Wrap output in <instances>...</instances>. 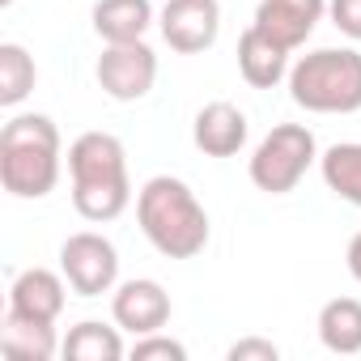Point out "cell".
<instances>
[{
  "mask_svg": "<svg viewBox=\"0 0 361 361\" xmlns=\"http://www.w3.org/2000/svg\"><path fill=\"white\" fill-rule=\"evenodd\" d=\"M136 221L149 247L166 259H196L209 247V213L183 178L153 174L136 192Z\"/></svg>",
  "mask_w": 361,
  "mask_h": 361,
  "instance_id": "1",
  "label": "cell"
},
{
  "mask_svg": "<svg viewBox=\"0 0 361 361\" xmlns=\"http://www.w3.org/2000/svg\"><path fill=\"white\" fill-rule=\"evenodd\" d=\"M68 178H73V209L94 226L115 221L132 204L128 149L111 132H81L68 145Z\"/></svg>",
  "mask_w": 361,
  "mask_h": 361,
  "instance_id": "2",
  "label": "cell"
},
{
  "mask_svg": "<svg viewBox=\"0 0 361 361\" xmlns=\"http://www.w3.org/2000/svg\"><path fill=\"white\" fill-rule=\"evenodd\" d=\"M60 128L47 115H13L0 128V183L18 200H43L60 183Z\"/></svg>",
  "mask_w": 361,
  "mask_h": 361,
  "instance_id": "3",
  "label": "cell"
},
{
  "mask_svg": "<svg viewBox=\"0 0 361 361\" xmlns=\"http://www.w3.org/2000/svg\"><path fill=\"white\" fill-rule=\"evenodd\" d=\"M289 98L310 115L361 111V51L319 47L289 68Z\"/></svg>",
  "mask_w": 361,
  "mask_h": 361,
  "instance_id": "4",
  "label": "cell"
},
{
  "mask_svg": "<svg viewBox=\"0 0 361 361\" xmlns=\"http://www.w3.org/2000/svg\"><path fill=\"white\" fill-rule=\"evenodd\" d=\"M319 161V140L306 123H276L251 153L247 161V174L251 183L268 196H289L306 170Z\"/></svg>",
  "mask_w": 361,
  "mask_h": 361,
  "instance_id": "5",
  "label": "cell"
},
{
  "mask_svg": "<svg viewBox=\"0 0 361 361\" xmlns=\"http://www.w3.org/2000/svg\"><path fill=\"white\" fill-rule=\"evenodd\" d=\"M60 272L73 293L81 298H102L119 285V251L111 238L81 230L60 243Z\"/></svg>",
  "mask_w": 361,
  "mask_h": 361,
  "instance_id": "6",
  "label": "cell"
},
{
  "mask_svg": "<svg viewBox=\"0 0 361 361\" xmlns=\"http://www.w3.org/2000/svg\"><path fill=\"white\" fill-rule=\"evenodd\" d=\"M94 77H98L106 98L140 102L157 81V56H153V47L145 39L140 43H106V51L94 64Z\"/></svg>",
  "mask_w": 361,
  "mask_h": 361,
  "instance_id": "7",
  "label": "cell"
},
{
  "mask_svg": "<svg viewBox=\"0 0 361 361\" xmlns=\"http://www.w3.org/2000/svg\"><path fill=\"white\" fill-rule=\"evenodd\" d=\"M157 26H161V39L170 43V51L200 56L221 35V5L217 0H166Z\"/></svg>",
  "mask_w": 361,
  "mask_h": 361,
  "instance_id": "8",
  "label": "cell"
},
{
  "mask_svg": "<svg viewBox=\"0 0 361 361\" xmlns=\"http://www.w3.org/2000/svg\"><path fill=\"white\" fill-rule=\"evenodd\" d=\"M111 319L132 331V336H149V331H161L170 323V293L149 281V276H136V281H123L115 285V298H111Z\"/></svg>",
  "mask_w": 361,
  "mask_h": 361,
  "instance_id": "9",
  "label": "cell"
},
{
  "mask_svg": "<svg viewBox=\"0 0 361 361\" xmlns=\"http://www.w3.org/2000/svg\"><path fill=\"white\" fill-rule=\"evenodd\" d=\"M327 13V0H259V9H255V30H264L268 39H276L281 47L298 51L314 26L323 22Z\"/></svg>",
  "mask_w": 361,
  "mask_h": 361,
  "instance_id": "10",
  "label": "cell"
},
{
  "mask_svg": "<svg viewBox=\"0 0 361 361\" xmlns=\"http://www.w3.org/2000/svg\"><path fill=\"white\" fill-rule=\"evenodd\" d=\"M64 302H68V281H64V272H51V268H26L9 285V310L26 314V319L56 323Z\"/></svg>",
  "mask_w": 361,
  "mask_h": 361,
  "instance_id": "11",
  "label": "cell"
},
{
  "mask_svg": "<svg viewBox=\"0 0 361 361\" xmlns=\"http://www.w3.org/2000/svg\"><path fill=\"white\" fill-rule=\"evenodd\" d=\"M247 136H251L247 115L234 102H209V106H200V115L192 123V140L209 157H234V153H243Z\"/></svg>",
  "mask_w": 361,
  "mask_h": 361,
  "instance_id": "12",
  "label": "cell"
},
{
  "mask_svg": "<svg viewBox=\"0 0 361 361\" xmlns=\"http://www.w3.org/2000/svg\"><path fill=\"white\" fill-rule=\"evenodd\" d=\"M289 47H281L276 39H268L264 30L247 26L238 39V73L251 90H272L281 81H289Z\"/></svg>",
  "mask_w": 361,
  "mask_h": 361,
  "instance_id": "13",
  "label": "cell"
},
{
  "mask_svg": "<svg viewBox=\"0 0 361 361\" xmlns=\"http://www.w3.org/2000/svg\"><path fill=\"white\" fill-rule=\"evenodd\" d=\"M90 18L102 43H140L153 26V5L149 0H98Z\"/></svg>",
  "mask_w": 361,
  "mask_h": 361,
  "instance_id": "14",
  "label": "cell"
},
{
  "mask_svg": "<svg viewBox=\"0 0 361 361\" xmlns=\"http://www.w3.org/2000/svg\"><path fill=\"white\" fill-rule=\"evenodd\" d=\"M0 348H5L9 357H22V361H47V357H56V348H60L56 323H43V319H26V314L5 310Z\"/></svg>",
  "mask_w": 361,
  "mask_h": 361,
  "instance_id": "15",
  "label": "cell"
},
{
  "mask_svg": "<svg viewBox=\"0 0 361 361\" xmlns=\"http://www.w3.org/2000/svg\"><path fill=\"white\" fill-rule=\"evenodd\" d=\"M319 340L327 353L353 357L361 353V302L357 298H331L319 310Z\"/></svg>",
  "mask_w": 361,
  "mask_h": 361,
  "instance_id": "16",
  "label": "cell"
},
{
  "mask_svg": "<svg viewBox=\"0 0 361 361\" xmlns=\"http://www.w3.org/2000/svg\"><path fill=\"white\" fill-rule=\"evenodd\" d=\"M119 331H123L119 323L106 327V323H98V319H81L77 327H68L60 353L73 357V361H119V357L128 353Z\"/></svg>",
  "mask_w": 361,
  "mask_h": 361,
  "instance_id": "17",
  "label": "cell"
},
{
  "mask_svg": "<svg viewBox=\"0 0 361 361\" xmlns=\"http://www.w3.org/2000/svg\"><path fill=\"white\" fill-rule=\"evenodd\" d=\"M319 170H323L327 192H336L340 200H348L353 209H361V140L331 145L319 157Z\"/></svg>",
  "mask_w": 361,
  "mask_h": 361,
  "instance_id": "18",
  "label": "cell"
},
{
  "mask_svg": "<svg viewBox=\"0 0 361 361\" xmlns=\"http://www.w3.org/2000/svg\"><path fill=\"white\" fill-rule=\"evenodd\" d=\"M39 81V68H35V56L22 47V43H0V106H18L30 98Z\"/></svg>",
  "mask_w": 361,
  "mask_h": 361,
  "instance_id": "19",
  "label": "cell"
},
{
  "mask_svg": "<svg viewBox=\"0 0 361 361\" xmlns=\"http://www.w3.org/2000/svg\"><path fill=\"white\" fill-rule=\"evenodd\" d=\"M132 361H188V348L161 331H149V336H136Z\"/></svg>",
  "mask_w": 361,
  "mask_h": 361,
  "instance_id": "20",
  "label": "cell"
},
{
  "mask_svg": "<svg viewBox=\"0 0 361 361\" xmlns=\"http://www.w3.org/2000/svg\"><path fill=\"white\" fill-rule=\"evenodd\" d=\"M327 18L344 39L361 43V0H327Z\"/></svg>",
  "mask_w": 361,
  "mask_h": 361,
  "instance_id": "21",
  "label": "cell"
},
{
  "mask_svg": "<svg viewBox=\"0 0 361 361\" xmlns=\"http://www.w3.org/2000/svg\"><path fill=\"white\" fill-rule=\"evenodd\" d=\"M226 357H230V361H276V357H281V348H276L272 340L247 336V340H234Z\"/></svg>",
  "mask_w": 361,
  "mask_h": 361,
  "instance_id": "22",
  "label": "cell"
},
{
  "mask_svg": "<svg viewBox=\"0 0 361 361\" xmlns=\"http://www.w3.org/2000/svg\"><path fill=\"white\" fill-rule=\"evenodd\" d=\"M344 264H348V276L361 285V234H353V243H348V255H344Z\"/></svg>",
  "mask_w": 361,
  "mask_h": 361,
  "instance_id": "23",
  "label": "cell"
},
{
  "mask_svg": "<svg viewBox=\"0 0 361 361\" xmlns=\"http://www.w3.org/2000/svg\"><path fill=\"white\" fill-rule=\"evenodd\" d=\"M9 5H13V0H0V9H9Z\"/></svg>",
  "mask_w": 361,
  "mask_h": 361,
  "instance_id": "24",
  "label": "cell"
}]
</instances>
